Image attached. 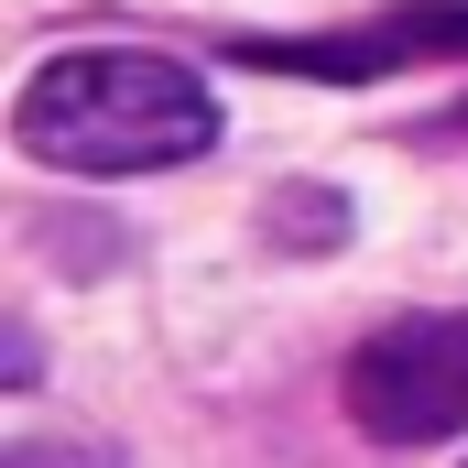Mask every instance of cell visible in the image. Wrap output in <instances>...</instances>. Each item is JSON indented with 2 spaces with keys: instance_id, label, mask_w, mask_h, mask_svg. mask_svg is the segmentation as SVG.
<instances>
[{
  "instance_id": "3957f363",
  "label": "cell",
  "mask_w": 468,
  "mask_h": 468,
  "mask_svg": "<svg viewBox=\"0 0 468 468\" xmlns=\"http://www.w3.org/2000/svg\"><path fill=\"white\" fill-rule=\"evenodd\" d=\"M239 66H272V77H327V88H359V77H392V66H458L468 55V0H414V11H381L338 44H229Z\"/></svg>"
},
{
  "instance_id": "5b68a950",
  "label": "cell",
  "mask_w": 468,
  "mask_h": 468,
  "mask_svg": "<svg viewBox=\"0 0 468 468\" xmlns=\"http://www.w3.org/2000/svg\"><path fill=\"white\" fill-rule=\"evenodd\" d=\"M0 468H120V447L110 436H22Z\"/></svg>"
},
{
  "instance_id": "277c9868",
  "label": "cell",
  "mask_w": 468,
  "mask_h": 468,
  "mask_svg": "<svg viewBox=\"0 0 468 468\" xmlns=\"http://www.w3.org/2000/svg\"><path fill=\"white\" fill-rule=\"evenodd\" d=\"M261 250H294V261L349 250V197H338V186H316V175L272 186V197H261Z\"/></svg>"
},
{
  "instance_id": "6da1fadb",
  "label": "cell",
  "mask_w": 468,
  "mask_h": 468,
  "mask_svg": "<svg viewBox=\"0 0 468 468\" xmlns=\"http://www.w3.org/2000/svg\"><path fill=\"white\" fill-rule=\"evenodd\" d=\"M11 142L55 175H164L218 142V99L175 55H44L11 88Z\"/></svg>"
},
{
  "instance_id": "7a4b0ae2",
  "label": "cell",
  "mask_w": 468,
  "mask_h": 468,
  "mask_svg": "<svg viewBox=\"0 0 468 468\" xmlns=\"http://www.w3.org/2000/svg\"><path fill=\"white\" fill-rule=\"evenodd\" d=\"M349 425L381 447L468 436V316H392L349 349Z\"/></svg>"
}]
</instances>
